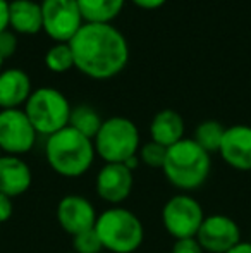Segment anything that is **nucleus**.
<instances>
[{
	"instance_id": "4be33fe9",
	"label": "nucleus",
	"mask_w": 251,
	"mask_h": 253,
	"mask_svg": "<svg viewBox=\"0 0 251 253\" xmlns=\"http://www.w3.org/2000/svg\"><path fill=\"white\" fill-rule=\"evenodd\" d=\"M165 155H167V148L160 143H155V141H146L140 147L138 157H140V162L144 164L150 169H160L164 167Z\"/></svg>"
},
{
	"instance_id": "412c9836",
	"label": "nucleus",
	"mask_w": 251,
	"mask_h": 253,
	"mask_svg": "<svg viewBox=\"0 0 251 253\" xmlns=\"http://www.w3.org/2000/svg\"><path fill=\"white\" fill-rule=\"evenodd\" d=\"M45 66L52 73H67L74 67V57L69 43H54L45 53Z\"/></svg>"
},
{
	"instance_id": "20e7f679",
	"label": "nucleus",
	"mask_w": 251,
	"mask_h": 253,
	"mask_svg": "<svg viewBox=\"0 0 251 253\" xmlns=\"http://www.w3.org/2000/svg\"><path fill=\"white\" fill-rule=\"evenodd\" d=\"M95 231L105 252L136 253L144 241L141 219L126 207H108L98 213Z\"/></svg>"
},
{
	"instance_id": "9b49d317",
	"label": "nucleus",
	"mask_w": 251,
	"mask_h": 253,
	"mask_svg": "<svg viewBox=\"0 0 251 253\" xmlns=\"http://www.w3.org/2000/svg\"><path fill=\"white\" fill-rule=\"evenodd\" d=\"M134 172L124 164H104L95 177V193L110 207L122 205L133 193Z\"/></svg>"
},
{
	"instance_id": "9d476101",
	"label": "nucleus",
	"mask_w": 251,
	"mask_h": 253,
	"mask_svg": "<svg viewBox=\"0 0 251 253\" xmlns=\"http://www.w3.org/2000/svg\"><path fill=\"white\" fill-rule=\"evenodd\" d=\"M196 240L205 253H225L241 241V227L232 217L210 213L205 215Z\"/></svg>"
},
{
	"instance_id": "a878e982",
	"label": "nucleus",
	"mask_w": 251,
	"mask_h": 253,
	"mask_svg": "<svg viewBox=\"0 0 251 253\" xmlns=\"http://www.w3.org/2000/svg\"><path fill=\"white\" fill-rule=\"evenodd\" d=\"M12 213H14L12 198H9L7 195L0 193V224H5L7 220H10Z\"/></svg>"
},
{
	"instance_id": "7ed1b4c3",
	"label": "nucleus",
	"mask_w": 251,
	"mask_h": 253,
	"mask_svg": "<svg viewBox=\"0 0 251 253\" xmlns=\"http://www.w3.org/2000/svg\"><path fill=\"white\" fill-rule=\"evenodd\" d=\"M165 179L179 193H191L203 186L212 172V155L193 138H182L167 148L162 167Z\"/></svg>"
},
{
	"instance_id": "6e6552de",
	"label": "nucleus",
	"mask_w": 251,
	"mask_h": 253,
	"mask_svg": "<svg viewBox=\"0 0 251 253\" xmlns=\"http://www.w3.org/2000/svg\"><path fill=\"white\" fill-rule=\"evenodd\" d=\"M43 31L55 43H69L83 28L77 0H41Z\"/></svg>"
},
{
	"instance_id": "4468645a",
	"label": "nucleus",
	"mask_w": 251,
	"mask_h": 253,
	"mask_svg": "<svg viewBox=\"0 0 251 253\" xmlns=\"http://www.w3.org/2000/svg\"><path fill=\"white\" fill-rule=\"evenodd\" d=\"M33 184V170L23 157L0 155V193L9 198L23 197Z\"/></svg>"
},
{
	"instance_id": "39448f33",
	"label": "nucleus",
	"mask_w": 251,
	"mask_h": 253,
	"mask_svg": "<svg viewBox=\"0 0 251 253\" xmlns=\"http://www.w3.org/2000/svg\"><path fill=\"white\" fill-rule=\"evenodd\" d=\"M93 145L97 157L105 164H124L140 152V129L127 117L112 116L104 119L97 136L93 138Z\"/></svg>"
},
{
	"instance_id": "a211bd4d",
	"label": "nucleus",
	"mask_w": 251,
	"mask_h": 253,
	"mask_svg": "<svg viewBox=\"0 0 251 253\" xmlns=\"http://www.w3.org/2000/svg\"><path fill=\"white\" fill-rule=\"evenodd\" d=\"M126 0H77L84 23L112 24L122 12Z\"/></svg>"
},
{
	"instance_id": "c756f323",
	"label": "nucleus",
	"mask_w": 251,
	"mask_h": 253,
	"mask_svg": "<svg viewBox=\"0 0 251 253\" xmlns=\"http://www.w3.org/2000/svg\"><path fill=\"white\" fill-rule=\"evenodd\" d=\"M2 64H3V60L0 59V73H2Z\"/></svg>"
},
{
	"instance_id": "bb28decb",
	"label": "nucleus",
	"mask_w": 251,
	"mask_h": 253,
	"mask_svg": "<svg viewBox=\"0 0 251 253\" xmlns=\"http://www.w3.org/2000/svg\"><path fill=\"white\" fill-rule=\"evenodd\" d=\"M134 5H138L140 9L144 10H155V9H160L162 5L167 3V0H131Z\"/></svg>"
},
{
	"instance_id": "0eeeda50",
	"label": "nucleus",
	"mask_w": 251,
	"mask_h": 253,
	"mask_svg": "<svg viewBox=\"0 0 251 253\" xmlns=\"http://www.w3.org/2000/svg\"><path fill=\"white\" fill-rule=\"evenodd\" d=\"M203 219V207L189 193H176L164 203L160 212L162 226L174 241L196 238Z\"/></svg>"
},
{
	"instance_id": "ddd939ff",
	"label": "nucleus",
	"mask_w": 251,
	"mask_h": 253,
	"mask_svg": "<svg viewBox=\"0 0 251 253\" xmlns=\"http://www.w3.org/2000/svg\"><path fill=\"white\" fill-rule=\"evenodd\" d=\"M218 155L231 169L251 172V126L234 124L225 127Z\"/></svg>"
},
{
	"instance_id": "423d86ee",
	"label": "nucleus",
	"mask_w": 251,
	"mask_h": 253,
	"mask_svg": "<svg viewBox=\"0 0 251 253\" xmlns=\"http://www.w3.org/2000/svg\"><path fill=\"white\" fill-rule=\"evenodd\" d=\"M23 110L26 112L30 123L33 124L35 131L47 138L69 126L72 107L61 90L43 86L33 90Z\"/></svg>"
},
{
	"instance_id": "f3484780",
	"label": "nucleus",
	"mask_w": 251,
	"mask_h": 253,
	"mask_svg": "<svg viewBox=\"0 0 251 253\" xmlns=\"http://www.w3.org/2000/svg\"><path fill=\"white\" fill-rule=\"evenodd\" d=\"M186 124L182 116L174 109H164L153 116L150 123V140L164 145L165 148L172 147L184 138Z\"/></svg>"
},
{
	"instance_id": "6ab92c4d",
	"label": "nucleus",
	"mask_w": 251,
	"mask_h": 253,
	"mask_svg": "<svg viewBox=\"0 0 251 253\" xmlns=\"http://www.w3.org/2000/svg\"><path fill=\"white\" fill-rule=\"evenodd\" d=\"M102 123H104V119H102L100 114L91 105H86V103L72 107V110H71L69 126L72 129H76L77 133L84 134L86 138H91V140L97 136Z\"/></svg>"
},
{
	"instance_id": "aec40b11",
	"label": "nucleus",
	"mask_w": 251,
	"mask_h": 253,
	"mask_svg": "<svg viewBox=\"0 0 251 253\" xmlns=\"http://www.w3.org/2000/svg\"><path fill=\"white\" fill-rule=\"evenodd\" d=\"M224 133H225L224 124L215 119H207V121H201V123L194 127L193 140L196 141L205 152H208L212 155V153H218Z\"/></svg>"
},
{
	"instance_id": "f8f14e48",
	"label": "nucleus",
	"mask_w": 251,
	"mask_h": 253,
	"mask_svg": "<svg viewBox=\"0 0 251 253\" xmlns=\"http://www.w3.org/2000/svg\"><path fill=\"white\" fill-rule=\"evenodd\" d=\"M98 212L86 197L77 193L64 195L55 207V219L64 233L71 238L88 229H93Z\"/></svg>"
},
{
	"instance_id": "dca6fc26",
	"label": "nucleus",
	"mask_w": 251,
	"mask_h": 253,
	"mask_svg": "<svg viewBox=\"0 0 251 253\" xmlns=\"http://www.w3.org/2000/svg\"><path fill=\"white\" fill-rule=\"evenodd\" d=\"M9 30L16 35H36L43 31L41 3L35 0H10Z\"/></svg>"
},
{
	"instance_id": "f257e3e1",
	"label": "nucleus",
	"mask_w": 251,
	"mask_h": 253,
	"mask_svg": "<svg viewBox=\"0 0 251 253\" xmlns=\"http://www.w3.org/2000/svg\"><path fill=\"white\" fill-rule=\"evenodd\" d=\"M69 45L74 67L91 80H110L129 62V43L112 24L84 23Z\"/></svg>"
},
{
	"instance_id": "2f4dec72",
	"label": "nucleus",
	"mask_w": 251,
	"mask_h": 253,
	"mask_svg": "<svg viewBox=\"0 0 251 253\" xmlns=\"http://www.w3.org/2000/svg\"><path fill=\"white\" fill-rule=\"evenodd\" d=\"M250 243H251V238H250Z\"/></svg>"
},
{
	"instance_id": "5701e85b",
	"label": "nucleus",
	"mask_w": 251,
	"mask_h": 253,
	"mask_svg": "<svg viewBox=\"0 0 251 253\" xmlns=\"http://www.w3.org/2000/svg\"><path fill=\"white\" fill-rule=\"evenodd\" d=\"M72 252L74 253H102L104 252L102 241H100V238H98L95 227L72 236Z\"/></svg>"
},
{
	"instance_id": "b1692460",
	"label": "nucleus",
	"mask_w": 251,
	"mask_h": 253,
	"mask_svg": "<svg viewBox=\"0 0 251 253\" xmlns=\"http://www.w3.org/2000/svg\"><path fill=\"white\" fill-rule=\"evenodd\" d=\"M17 50V35L12 30H5L0 33V59L7 60Z\"/></svg>"
},
{
	"instance_id": "cd10ccee",
	"label": "nucleus",
	"mask_w": 251,
	"mask_h": 253,
	"mask_svg": "<svg viewBox=\"0 0 251 253\" xmlns=\"http://www.w3.org/2000/svg\"><path fill=\"white\" fill-rule=\"evenodd\" d=\"M9 30V0H0V33Z\"/></svg>"
},
{
	"instance_id": "7c9ffc66",
	"label": "nucleus",
	"mask_w": 251,
	"mask_h": 253,
	"mask_svg": "<svg viewBox=\"0 0 251 253\" xmlns=\"http://www.w3.org/2000/svg\"><path fill=\"white\" fill-rule=\"evenodd\" d=\"M64 253H74V252H64Z\"/></svg>"
},
{
	"instance_id": "393cba45",
	"label": "nucleus",
	"mask_w": 251,
	"mask_h": 253,
	"mask_svg": "<svg viewBox=\"0 0 251 253\" xmlns=\"http://www.w3.org/2000/svg\"><path fill=\"white\" fill-rule=\"evenodd\" d=\"M171 253H205L196 238H186V240H176L172 245Z\"/></svg>"
},
{
	"instance_id": "f03ea898",
	"label": "nucleus",
	"mask_w": 251,
	"mask_h": 253,
	"mask_svg": "<svg viewBox=\"0 0 251 253\" xmlns=\"http://www.w3.org/2000/svg\"><path fill=\"white\" fill-rule=\"evenodd\" d=\"M45 160L57 176L76 179L91 169L97 152L91 138L77 133L71 126L47 136Z\"/></svg>"
},
{
	"instance_id": "1a4fd4ad",
	"label": "nucleus",
	"mask_w": 251,
	"mask_h": 253,
	"mask_svg": "<svg viewBox=\"0 0 251 253\" xmlns=\"http://www.w3.org/2000/svg\"><path fill=\"white\" fill-rule=\"evenodd\" d=\"M38 133L23 109L0 110V150L3 155L21 157L36 145Z\"/></svg>"
},
{
	"instance_id": "c85d7f7f",
	"label": "nucleus",
	"mask_w": 251,
	"mask_h": 253,
	"mask_svg": "<svg viewBox=\"0 0 251 253\" xmlns=\"http://www.w3.org/2000/svg\"><path fill=\"white\" fill-rule=\"evenodd\" d=\"M225 253H251V243L250 241H239L236 247H232L229 252H225Z\"/></svg>"
},
{
	"instance_id": "2eb2a0df",
	"label": "nucleus",
	"mask_w": 251,
	"mask_h": 253,
	"mask_svg": "<svg viewBox=\"0 0 251 253\" xmlns=\"http://www.w3.org/2000/svg\"><path fill=\"white\" fill-rule=\"evenodd\" d=\"M33 93V83L26 71L2 69L0 73V110L21 109L26 105L28 98Z\"/></svg>"
}]
</instances>
